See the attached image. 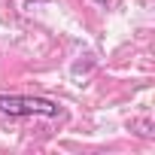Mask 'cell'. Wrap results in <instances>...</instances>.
<instances>
[{"mask_svg": "<svg viewBox=\"0 0 155 155\" xmlns=\"http://www.w3.org/2000/svg\"><path fill=\"white\" fill-rule=\"evenodd\" d=\"M0 113L9 116V119H25V116L58 119L61 104H55L49 97H31V94H0Z\"/></svg>", "mask_w": 155, "mask_h": 155, "instance_id": "obj_1", "label": "cell"}, {"mask_svg": "<svg viewBox=\"0 0 155 155\" xmlns=\"http://www.w3.org/2000/svg\"><path fill=\"white\" fill-rule=\"evenodd\" d=\"M94 3H107V0H94Z\"/></svg>", "mask_w": 155, "mask_h": 155, "instance_id": "obj_2", "label": "cell"}, {"mask_svg": "<svg viewBox=\"0 0 155 155\" xmlns=\"http://www.w3.org/2000/svg\"><path fill=\"white\" fill-rule=\"evenodd\" d=\"M31 3H43V0H31Z\"/></svg>", "mask_w": 155, "mask_h": 155, "instance_id": "obj_3", "label": "cell"}]
</instances>
